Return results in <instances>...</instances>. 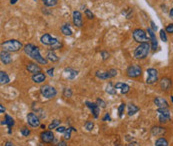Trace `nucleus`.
Here are the masks:
<instances>
[{"label":"nucleus","mask_w":173,"mask_h":146,"mask_svg":"<svg viewBox=\"0 0 173 146\" xmlns=\"http://www.w3.org/2000/svg\"><path fill=\"white\" fill-rule=\"evenodd\" d=\"M24 52H25L26 55H28L30 58H32L33 60H35L36 62L40 64H44L46 65L47 64V59L44 57H42V55L40 54V51H39V48H38L37 46H35L34 44H26L25 46H24Z\"/></svg>","instance_id":"1"},{"label":"nucleus","mask_w":173,"mask_h":146,"mask_svg":"<svg viewBox=\"0 0 173 146\" xmlns=\"http://www.w3.org/2000/svg\"><path fill=\"white\" fill-rule=\"evenodd\" d=\"M22 43L16 39H10L7 41H4L1 44V47L3 49V51L6 52H17L18 50L22 48Z\"/></svg>","instance_id":"2"},{"label":"nucleus","mask_w":173,"mask_h":146,"mask_svg":"<svg viewBox=\"0 0 173 146\" xmlns=\"http://www.w3.org/2000/svg\"><path fill=\"white\" fill-rule=\"evenodd\" d=\"M150 48H151V45H150L148 42L146 43H141L139 44L138 46L136 47V49L134 50V57L136 59H144L149 54Z\"/></svg>","instance_id":"3"},{"label":"nucleus","mask_w":173,"mask_h":146,"mask_svg":"<svg viewBox=\"0 0 173 146\" xmlns=\"http://www.w3.org/2000/svg\"><path fill=\"white\" fill-rule=\"evenodd\" d=\"M132 36H133L134 41H136L137 43L141 44V43H146V42L149 41V38L147 37V34L143 29L137 28L133 31L132 33Z\"/></svg>","instance_id":"4"},{"label":"nucleus","mask_w":173,"mask_h":146,"mask_svg":"<svg viewBox=\"0 0 173 146\" xmlns=\"http://www.w3.org/2000/svg\"><path fill=\"white\" fill-rule=\"evenodd\" d=\"M40 92H41L42 96H44L47 99H50V98H53L56 96V94H57V91H56V89L54 87L50 86V85H44V86H42L41 88H40Z\"/></svg>","instance_id":"5"},{"label":"nucleus","mask_w":173,"mask_h":146,"mask_svg":"<svg viewBox=\"0 0 173 146\" xmlns=\"http://www.w3.org/2000/svg\"><path fill=\"white\" fill-rule=\"evenodd\" d=\"M126 73H127L128 77H130V78H137V77H139V76L141 75V73H142V69H141V67L139 66V65L132 64V65H130V66L127 68Z\"/></svg>","instance_id":"6"},{"label":"nucleus","mask_w":173,"mask_h":146,"mask_svg":"<svg viewBox=\"0 0 173 146\" xmlns=\"http://www.w3.org/2000/svg\"><path fill=\"white\" fill-rule=\"evenodd\" d=\"M157 80H158V71L154 68L147 69V79H146V83L151 85V84H154Z\"/></svg>","instance_id":"7"},{"label":"nucleus","mask_w":173,"mask_h":146,"mask_svg":"<svg viewBox=\"0 0 173 146\" xmlns=\"http://www.w3.org/2000/svg\"><path fill=\"white\" fill-rule=\"evenodd\" d=\"M95 75L96 77L100 78V79H109V78L115 77L117 75V70L116 69H110V70L105 71V72H99V71H97Z\"/></svg>","instance_id":"8"},{"label":"nucleus","mask_w":173,"mask_h":146,"mask_svg":"<svg viewBox=\"0 0 173 146\" xmlns=\"http://www.w3.org/2000/svg\"><path fill=\"white\" fill-rule=\"evenodd\" d=\"M57 41L58 40L56 39V38L51 36L49 33H45V34H43L41 37H40V42H41L42 44H44V45L52 46V45H54Z\"/></svg>","instance_id":"9"},{"label":"nucleus","mask_w":173,"mask_h":146,"mask_svg":"<svg viewBox=\"0 0 173 146\" xmlns=\"http://www.w3.org/2000/svg\"><path fill=\"white\" fill-rule=\"evenodd\" d=\"M27 122H28V124L30 125V126H32V127L40 126L39 118H38V116L36 115V114L33 113V112L27 114Z\"/></svg>","instance_id":"10"},{"label":"nucleus","mask_w":173,"mask_h":146,"mask_svg":"<svg viewBox=\"0 0 173 146\" xmlns=\"http://www.w3.org/2000/svg\"><path fill=\"white\" fill-rule=\"evenodd\" d=\"M72 18H73V23L75 26L77 27H81L83 25V21H82V14L80 13V11L75 10L72 13Z\"/></svg>","instance_id":"11"},{"label":"nucleus","mask_w":173,"mask_h":146,"mask_svg":"<svg viewBox=\"0 0 173 146\" xmlns=\"http://www.w3.org/2000/svg\"><path fill=\"white\" fill-rule=\"evenodd\" d=\"M147 32H148V35H149V37H150V41H151L152 50H156L157 46H158V41H157V38H156V35H155L154 31L152 30V28L148 27Z\"/></svg>","instance_id":"12"},{"label":"nucleus","mask_w":173,"mask_h":146,"mask_svg":"<svg viewBox=\"0 0 173 146\" xmlns=\"http://www.w3.org/2000/svg\"><path fill=\"white\" fill-rule=\"evenodd\" d=\"M85 104H86V106L91 110L94 118H98V115H99V112H100L99 106H98L96 103H92V102H89V101H86Z\"/></svg>","instance_id":"13"},{"label":"nucleus","mask_w":173,"mask_h":146,"mask_svg":"<svg viewBox=\"0 0 173 146\" xmlns=\"http://www.w3.org/2000/svg\"><path fill=\"white\" fill-rule=\"evenodd\" d=\"M40 137L44 143H51L54 139V135L51 131H43L40 134Z\"/></svg>","instance_id":"14"},{"label":"nucleus","mask_w":173,"mask_h":146,"mask_svg":"<svg viewBox=\"0 0 173 146\" xmlns=\"http://www.w3.org/2000/svg\"><path fill=\"white\" fill-rule=\"evenodd\" d=\"M154 104L156 105L158 108H168L169 104L166 101V99H164L163 97H156L154 99Z\"/></svg>","instance_id":"15"},{"label":"nucleus","mask_w":173,"mask_h":146,"mask_svg":"<svg viewBox=\"0 0 173 146\" xmlns=\"http://www.w3.org/2000/svg\"><path fill=\"white\" fill-rule=\"evenodd\" d=\"M0 59H1V62L5 65H8L12 62V58L9 54V52H6V51H1L0 53Z\"/></svg>","instance_id":"16"},{"label":"nucleus","mask_w":173,"mask_h":146,"mask_svg":"<svg viewBox=\"0 0 173 146\" xmlns=\"http://www.w3.org/2000/svg\"><path fill=\"white\" fill-rule=\"evenodd\" d=\"M171 80L169 79V78L167 77H163L162 79L160 80V87L161 89H162L163 91H167L170 89V87H171Z\"/></svg>","instance_id":"17"},{"label":"nucleus","mask_w":173,"mask_h":146,"mask_svg":"<svg viewBox=\"0 0 173 146\" xmlns=\"http://www.w3.org/2000/svg\"><path fill=\"white\" fill-rule=\"evenodd\" d=\"M1 124H6L8 126V133L11 134V128L14 125V119H13L11 116H9L8 114L5 115V119L1 122Z\"/></svg>","instance_id":"18"},{"label":"nucleus","mask_w":173,"mask_h":146,"mask_svg":"<svg viewBox=\"0 0 173 146\" xmlns=\"http://www.w3.org/2000/svg\"><path fill=\"white\" fill-rule=\"evenodd\" d=\"M115 88L116 89H119L120 90V92L122 94H126L129 92L130 90V86L128 84H126V83H122V82H118V83H116V85H115Z\"/></svg>","instance_id":"19"},{"label":"nucleus","mask_w":173,"mask_h":146,"mask_svg":"<svg viewBox=\"0 0 173 146\" xmlns=\"http://www.w3.org/2000/svg\"><path fill=\"white\" fill-rule=\"evenodd\" d=\"M26 69H27V70L30 73H33V75H34V74H37V73L41 72V67L38 66V65H36V64H34V63H29V64H27V66H26Z\"/></svg>","instance_id":"20"},{"label":"nucleus","mask_w":173,"mask_h":146,"mask_svg":"<svg viewBox=\"0 0 173 146\" xmlns=\"http://www.w3.org/2000/svg\"><path fill=\"white\" fill-rule=\"evenodd\" d=\"M64 74L68 79H74L78 75V71H76L73 68H65Z\"/></svg>","instance_id":"21"},{"label":"nucleus","mask_w":173,"mask_h":146,"mask_svg":"<svg viewBox=\"0 0 173 146\" xmlns=\"http://www.w3.org/2000/svg\"><path fill=\"white\" fill-rule=\"evenodd\" d=\"M45 78H46V76H45V74L44 73H37V74H34V75L32 76V80H33V82H35V83H42V82H44L45 81Z\"/></svg>","instance_id":"22"},{"label":"nucleus","mask_w":173,"mask_h":146,"mask_svg":"<svg viewBox=\"0 0 173 146\" xmlns=\"http://www.w3.org/2000/svg\"><path fill=\"white\" fill-rule=\"evenodd\" d=\"M151 132H152V135L154 136H160L164 134L166 132L165 128L164 127H161V126H155L151 129Z\"/></svg>","instance_id":"23"},{"label":"nucleus","mask_w":173,"mask_h":146,"mask_svg":"<svg viewBox=\"0 0 173 146\" xmlns=\"http://www.w3.org/2000/svg\"><path fill=\"white\" fill-rule=\"evenodd\" d=\"M9 82H10V78L8 76V74L5 71H0V83L3 85V84H7Z\"/></svg>","instance_id":"24"},{"label":"nucleus","mask_w":173,"mask_h":146,"mask_svg":"<svg viewBox=\"0 0 173 146\" xmlns=\"http://www.w3.org/2000/svg\"><path fill=\"white\" fill-rule=\"evenodd\" d=\"M61 32L63 33L64 35H66V36H70V35L72 34V30H71L69 24L65 23L61 26Z\"/></svg>","instance_id":"25"},{"label":"nucleus","mask_w":173,"mask_h":146,"mask_svg":"<svg viewBox=\"0 0 173 146\" xmlns=\"http://www.w3.org/2000/svg\"><path fill=\"white\" fill-rule=\"evenodd\" d=\"M47 59L48 60H50V61H52V62H56V61H58V56L55 54V52H54V50H49L48 52H47Z\"/></svg>","instance_id":"26"},{"label":"nucleus","mask_w":173,"mask_h":146,"mask_svg":"<svg viewBox=\"0 0 173 146\" xmlns=\"http://www.w3.org/2000/svg\"><path fill=\"white\" fill-rule=\"evenodd\" d=\"M106 92L108 94H110V95H115V94H116V88H115V86H114L111 82H109L108 84H107Z\"/></svg>","instance_id":"27"},{"label":"nucleus","mask_w":173,"mask_h":146,"mask_svg":"<svg viewBox=\"0 0 173 146\" xmlns=\"http://www.w3.org/2000/svg\"><path fill=\"white\" fill-rule=\"evenodd\" d=\"M138 111H139V108L136 106V105L130 104L129 106H128V115H129V116L134 115V114H135L136 112H138Z\"/></svg>","instance_id":"28"},{"label":"nucleus","mask_w":173,"mask_h":146,"mask_svg":"<svg viewBox=\"0 0 173 146\" xmlns=\"http://www.w3.org/2000/svg\"><path fill=\"white\" fill-rule=\"evenodd\" d=\"M155 145L156 146H168V141L166 140L165 138H163V137H160V138H158L156 140Z\"/></svg>","instance_id":"29"},{"label":"nucleus","mask_w":173,"mask_h":146,"mask_svg":"<svg viewBox=\"0 0 173 146\" xmlns=\"http://www.w3.org/2000/svg\"><path fill=\"white\" fill-rule=\"evenodd\" d=\"M43 4L47 7H53L58 3V0H42Z\"/></svg>","instance_id":"30"},{"label":"nucleus","mask_w":173,"mask_h":146,"mask_svg":"<svg viewBox=\"0 0 173 146\" xmlns=\"http://www.w3.org/2000/svg\"><path fill=\"white\" fill-rule=\"evenodd\" d=\"M72 131H76V129H74L73 127H69L68 129H66L65 130V132H64V138L66 139H70V137H71V132Z\"/></svg>","instance_id":"31"},{"label":"nucleus","mask_w":173,"mask_h":146,"mask_svg":"<svg viewBox=\"0 0 173 146\" xmlns=\"http://www.w3.org/2000/svg\"><path fill=\"white\" fill-rule=\"evenodd\" d=\"M169 120H170V115H163V114H160V116H159V122L160 123H167Z\"/></svg>","instance_id":"32"},{"label":"nucleus","mask_w":173,"mask_h":146,"mask_svg":"<svg viewBox=\"0 0 173 146\" xmlns=\"http://www.w3.org/2000/svg\"><path fill=\"white\" fill-rule=\"evenodd\" d=\"M59 124H60V121L59 120H53L52 123H50V124H49L48 129H50V130L54 129V128L58 127V125H59Z\"/></svg>","instance_id":"33"},{"label":"nucleus","mask_w":173,"mask_h":146,"mask_svg":"<svg viewBox=\"0 0 173 146\" xmlns=\"http://www.w3.org/2000/svg\"><path fill=\"white\" fill-rule=\"evenodd\" d=\"M125 107H126V106H125L124 103H121L120 106H119V108H118V115H119V117H122L123 113H124Z\"/></svg>","instance_id":"34"},{"label":"nucleus","mask_w":173,"mask_h":146,"mask_svg":"<svg viewBox=\"0 0 173 146\" xmlns=\"http://www.w3.org/2000/svg\"><path fill=\"white\" fill-rule=\"evenodd\" d=\"M63 96L66 98H69L72 96V91H71L70 88H64L63 90Z\"/></svg>","instance_id":"35"},{"label":"nucleus","mask_w":173,"mask_h":146,"mask_svg":"<svg viewBox=\"0 0 173 146\" xmlns=\"http://www.w3.org/2000/svg\"><path fill=\"white\" fill-rule=\"evenodd\" d=\"M157 112L160 114H163V115H170L168 108H158L157 109Z\"/></svg>","instance_id":"36"},{"label":"nucleus","mask_w":173,"mask_h":146,"mask_svg":"<svg viewBox=\"0 0 173 146\" xmlns=\"http://www.w3.org/2000/svg\"><path fill=\"white\" fill-rule=\"evenodd\" d=\"M160 38L163 42H167V36H166V31H164V29H161L160 30Z\"/></svg>","instance_id":"37"},{"label":"nucleus","mask_w":173,"mask_h":146,"mask_svg":"<svg viewBox=\"0 0 173 146\" xmlns=\"http://www.w3.org/2000/svg\"><path fill=\"white\" fill-rule=\"evenodd\" d=\"M93 127H94V124L92 121H87V122L85 123V128H86L88 131H91V130L93 129Z\"/></svg>","instance_id":"38"},{"label":"nucleus","mask_w":173,"mask_h":146,"mask_svg":"<svg viewBox=\"0 0 173 146\" xmlns=\"http://www.w3.org/2000/svg\"><path fill=\"white\" fill-rule=\"evenodd\" d=\"M96 104H97L98 106H100L101 108H105V107H106V103H105L102 99H100V98L96 100Z\"/></svg>","instance_id":"39"},{"label":"nucleus","mask_w":173,"mask_h":146,"mask_svg":"<svg viewBox=\"0 0 173 146\" xmlns=\"http://www.w3.org/2000/svg\"><path fill=\"white\" fill-rule=\"evenodd\" d=\"M85 15H86V17H87L88 19H93V18H94L93 13H92L89 9H86V10H85Z\"/></svg>","instance_id":"40"},{"label":"nucleus","mask_w":173,"mask_h":146,"mask_svg":"<svg viewBox=\"0 0 173 146\" xmlns=\"http://www.w3.org/2000/svg\"><path fill=\"white\" fill-rule=\"evenodd\" d=\"M109 56L110 55H109V53L107 52V51H104V50L101 51V57H102L103 60H107L109 58Z\"/></svg>","instance_id":"41"},{"label":"nucleus","mask_w":173,"mask_h":146,"mask_svg":"<svg viewBox=\"0 0 173 146\" xmlns=\"http://www.w3.org/2000/svg\"><path fill=\"white\" fill-rule=\"evenodd\" d=\"M165 31L167 33H173V23H171V24H168L167 26H166V29H165Z\"/></svg>","instance_id":"42"},{"label":"nucleus","mask_w":173,"mask_h":146,"mask_svg":"<svg viewBox=\"0 0 173 146\" xmlns=\"http://www.w3.org/2000/svg\"><path fill=\"white\" fill-rule=\"evenodd\" d=\"M51 47H52V48H51L52 50H56V49H60V48H61V47H62V44L60 43L59 41H57V42H56V43L54 44V45H52Z\"/></svg>","instance_id":"43"},{"label":"nucleus","mask_w":173,"mask_h":146,"mask_svg":"<svg viewBox=\"0 0 173 146\" xmlns=\"http://www.w3.org/2000/svg\"><path fill=\"white\" fill-rule=\"evenodd\" d=\"M21 133L23 136H28L29 134H30V131H29L27 128H23V129L21 130Z\"/></svg>","instance_id":"44"},{"label":"nucleus","mask_w":173,"mask_h":146,"mask_svg":"<svg viewBox=\"0 0 173 146\" xmlns=\"http://www.w3.org/2000/svg\"><path fill=\"white\" fill-rule=\"evenodd\" d=\"M65 130H66V128L63 127V126H60V127H57V129H56V131L59 132V133H64Z\"/></svg>","instance_id":"45"},{"label":"nucleus","mask_w":173,"mask_h":146,"mask_svg":"<svg viewBox=\"0 0 173 146\" xmlns=\"http://www.w3.org/2000/svg\"><path fill=\"white\" fill-rule=\"evenodd\" d=\"M53 72H54V68H53V67H52V68H50V69H48V70L46 71V73L48 74L49 76H53V75H54V73H53Z\"/></svg>","instance_id":"46"},{"label":"nucleus","mask_w":173,"mask_h":146,"mask_svg":"<svg viewBox=\"0 0 173 146\" xmlns=\"http://www.w3.org/2000/svg\"><path fill=\"white\" fill-rule=\"evenodd\" d=\"M150 24H151V28H152V30H153V31H156V30H157V26L155 25V23H154L153 21H152V20H151V21H150Z\"/></svg>","instance_id":"47"},{"label":"nucleus","mask_w":173,"mask_h":146,"mask_svg":"<svg viewBox=\"0 0 173 146\" xmlns=\"http://www.w3.org/2000/svg\"><path fill=\"white\" fill-rule=\"evenodd\" d=\"M102 120L103 121H110V115H109L108 113H106V114H105L104 117L102 118Z\"/></svg>","instance_id":"48"},{"label":"nucleus","mask_w":173,"mask_h":146,"mask_svg":"<svg viewBox=\"0 0 173 146\" xmlns=\"http://www.w3.org/2000/svg\"><path fill=\"white\" fill-rule=\"evenodd\" d=\"M57 146H67V144H66V142H65V141H60V142L58 143Z\"/></svg>","instance_id":"49"},{"label":"nucleus","mask_w":173,"mask_h":146,"mask_svg":"<svg viewBox=\"0 0 173 146\" xmlns=\"http://www.w3.org/2000/svg\"><path fill=\"white\" fill-rule=\"evenodd\" d=\"M4 111H5L4 106H3V105H0V112H1V113H4Z\"/></svg>","instance_id":"50"},{"label":"nucleus","mask_w":173,"mask_h":146,"mask_svg":"<svg viewBox=\"0 0 173 146\" xmlns=\"http://www.w3.org/2000/svg\"><path fill=\"white\" fill-rule=\"evenodd\" d=\"M169 16H170V18L173 19V8L170 9V11H169Z\"/></svg>","instance_id":"51"},{"label":"nucleus","mask_w":173,"mask_h":146,"mask_svg":"<svg viewBox=\"0 0 173 146\" xmlns=\"http://www.w3.org/2000/svg\"><path fill=\"white\" fill-rule=\"evenodd\" d=\"M4 146H13V144H12V142H10V141H7Z\"/></svg>","instance_id":"52"},{"label":"nucleus","mask_w":173,"mask_h":146,"mask_svg":"<svg viewBox=\"0 0 173 146\" xmlns=\"http://www.w3.org/2000/svg\"><path fill=\"white\" fill-rule=\"evenodd\" d=\"M128 146H139V145H138V143H137V142H134V143H130Z\"/></svg>","instance_id":"53"},{"label":"nucleus","mask_w":173,"mask_h":146,"mask_svg":"<svg viewBox=\"0 0 173 146\" xmlns=\"http://www.w3.org/2000/svg\"><path fill=\"white\" fill-rule=\"evenodd\" d=\"M17 1H18V0H10V3L11 4H15Z\"/></svg>","instance_id":"54"},{"label":"nucleus","mask_w":173,"mask_h":146,"mask_svg":"<svg viewBox=\"0 0 173 146\" xmlns=\"http://www.w3.org/2000/svg\"><path fill=\"white\" fill-rule=\"evenodd\" d=\"M40 126H41L42 129H45V125H43V124H42V125H40Z\"/></svg>","instance_id":"55"},{"label":"nucleus","mask_w":173,"mask_h":146,"mask_svg":"<svg viewBox=\"0 0 173 146\" xmlns=\"http://www.w3.org/2000/svg\"><path fill=\"white\" fill-rule=\"evenodd\" d=\"M171 101H172V102H173V96H171Z\"/></svg>","instance_id":"56"}]
</instances>
